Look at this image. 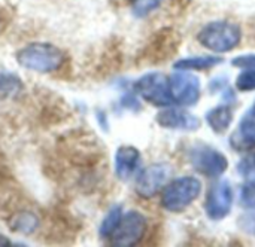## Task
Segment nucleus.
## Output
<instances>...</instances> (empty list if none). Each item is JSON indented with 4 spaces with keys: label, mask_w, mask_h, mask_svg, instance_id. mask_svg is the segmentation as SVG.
<instances>
[{
    "label": "nucleus",
    "mask_w": 255,
    "mask_h": 247,
    "mask_svg": "<svg viewBox=\"0 0 255 247\" xmlns=\"http://www.w3.org/2000/svg\"><path fill=\"white\" fill-rule=\"evenodd\" d=\"M134 91L139 97L155 107H167L175 103L169 78L163 73L152 72L140 76L134 83Z\"/></svg>",
    "instance_id": "39448f33"
},
{
    "label": "nucleus",
    "mask_w": 255,
    "mask_h": 247,
    "mask_svg": "<svg viewBox=\"0 0 255 247\" xmlns=\"http://www.w3.org/2000/svg\"><path fill=\"white\" fill-rule=\"evenodd\" d=\"M123 206H114L108 213L106 216L103 218L102 224H100V228H99V234L102 239H111V236L114 234V231L117 230L121 218H123Z\"/></svg>",
    "instance_id": "f3484780"
},
{
    "label": "nucleus",
    "mask_w": 255,
    "mask_h": 247,
    "mask_svg": "<svg viewBox=\"0 0 255 247\" xmlns=\"http://www.w3.org/2000/svg\"><path fill=\"white\" fill-rule=\"evenodd\" d=\"M202 188V182L194 176L173 179L161 189V206L172 213L184 212L200 197Z\"/></svg>",
    "instance_id": "f03ea898"
},
{
    "label": "nucleus",
    "mask_w": 255,
    "mask_h": 247,
    "mask_svg": "<svg viewBox=\"0 0 255 247\" xmlns=\"http://www.w3.org/2000/svg\"><path fill=\"white\" fill-rule=\"evenodd\" d=\"M155 122L158 127L173 131H197L202 125L196 115L179 107H167L160 110L155 115Z\"/></svg>",
    "instance_id": "9d476101"
},
{
    "label": "nucleus",
    "mask_w": 255,
    "mask_h": 247,
    "mask_svg": "<svg viewBox=\"0 0 255 247\" xmlns=\"http://www.w3.org/2000/svg\"><path fill=\"white\" fill-rule=\"evenodd\" d=\"M140 151L131 145H123L115 152V174L120 180H128L139 168Z\"/></svg>",
    "instance_id": "f8f14e48"
},
{
    "label": "nucleus",
    "mask_w": 255,
    "mask_h": 247,
    "mask_svg": "<svg viewBox=\"0 0 255 247\" xmlns=\"http://www.w3.org/2000/svg\"><path fill=\"white\" fill-rule=\"evenodd\" d=\"M238 173L245 177V179H251L255 177V152L244 157L239 164H238Z\"/></svg>",
    "instance_id": "aec40b11"
},
{
    "label": "nucleus",
    "mask_w": 255,
    "mask_h": 247,
    "mask_svg": "<svg viewBox=\"0 0 255 247\" xmlns=\"http://www.w3.org/2000/svg\"><path fill=\"white\" fill-rule=\"evenodd\" d=\"M232 66L238 69H247L255 73V54H244L232 60Z\"/></svg>",
    "instance_id": "412c9836"
},
{
    "label": "nucleus",
    "mask_w": 255,
    "mask_h": 247,
    "mask_svg": "<svg viewBox=\"0 0 255 247\" xmlns=\"http://www.w3.org/2000/svg\"><path fill=\"white\" fill-rule=\"evenodd\" d=\"M63 51L51 43L36 42L24 46L16 54V61L27 70L37 73L55 72L63 63Z\"/></svg>",
    "instance_id": "7ed1b4c3"
},
{
    "label": "nucleus",
    "mask_w": 255,
    "mask_h": 247,
    "mask_svg": "<svg viewBox=\"0 0 255 247\" xmlns=\"http://www.w3.org/2000/svg\"><path fill=\"white\" fill-rule=\"evenodd\" d=\"M172 167L166 163H154L143 170L139 171L136 182H134V191L140 198H152L155 197L166 185L170 177Z\"/></svg>",
    "instance_id": "0eeeda50"
},
{
    "label": "nucleus",
    "mask_w": 255,
    "mask_h": 247,
    "mask_svg": "<svg viewBox=\"0 0 255 247\" xmlns=\"http://www.w3.org/2000/svg\"><path fill=\"white\" fill-rule=\"evenodd\" d=\"M170 89L173 95V101L182 107L196 106L202 95V85L199 76L193 75L191 72L176 70L169 78Z\"/></svg>",
    "instance_id": "6e6552de"
},
{
    "label": "nucleus",
    "mask_w": 255,
    "mask_h": 247,
    "mask_svg": "<svg viewBox=\"0 0 255 247\" xmlns=\"http://www.w3.org/2000/svg\"><path fill=\"white\" fill-rule=\"evenodd\" d=\"M233 188L229 180L215 182L205 198V213L211 221H223L232 213L233 207Z\"/></svg>",
    "instance_id": "1a4fd4ad"
},
{
    "label": "nucleus",
    "mask_w": 255,
    "mask_h": 247,
    "mask_svg": "<svg viewBox=\"0 0 255 247\" xmlns=\"http://www.w3.org/2000/svg\"><path fill=\"white\" fill-rule=\"evenodd\" d=\"M39 227V219L34 213L30 212H21L15 215L10 221V228L15 233H22V234H31L36 231Z\"/></svg>",
    "instance_id": "2eb2a0df"
},
{
    "label": "nucleus",
    "mask_w": 255,
    "mask_h": 247,
    "mask_svg": "<svg viewBox=\"0 0 255 247\" xmlns=\"http://www.w3.org/2000/svg\"><path fill=\"white\" fill-rule=\"evenodd\" d=\"M241 203L244 207L255 210V177L248 179V182L241 189Z\"/></svg>",
    "instance_id": "6ab92c4d"
},
{
    "label": "nucleus",
    "mask_w": 255,
    "mask_h": 247,
    "mask_svg": "<svg viewBox=\"0 0 255 247\" xmlns=\"http://www.w3.org/2000/svg\"><path fill=\"white\" fill-rule=\"evenodd\" d=\"M230 146L238 152H250L255 149V103L232 133Z\"/></svg>",
    "instance_id": "9b49d317"
},
{
    "label": "nucleus",
    "mask_w": 255,
    "mask_h": 247,
    "mask_svg": "<svg viewBox=\"0 0 255 247\" xmlns=\"http://www.w3.org/2000/svg\"><path fill=\"white\" fill-rule=\"evenodd\" d=\"M163 0H131V12L136 18H145L160 7Z\"/></svg>",
    "instance_id": "a211bd4d"
},
{
    "label": "nucleus",
    "mask_w": 255,
    "mask_h": 247,
    "mask_svg": "<svg viewBox=\"0 0 255 247\" xmlns=\"http://www.w3.org/2000/svg\"><path fill=\"white\" fill-rule=\"evenodd\" d=\"M146 218L137 210H130L123 215L117 230L111 236L112 245L118 247L134 246L142 242L146 234Z\"/></svg>",
    "instance_id": "423d86ee"
},
{
    "label": "nucleus",
    "mask_w": 255,
    "mask_h": 247,
    "mask_svg": "<svg viewBox=\"0 0 255 247\" xmlns=\"http://www.w3.org/2000/svg\"><path fill=\"white\" fill-rule=\"evenodd\" d=\"M242 28L232 21H212L205 24L197 33V42L214 54H227L239 46Z\"/></svg>",
    "instance_id": "f257e3e1"
},
{
    "label": "nucleus",
    "mask_w": 255,
    "mask_h": 247,
    "mask_svg": "<svg viewBox=\"0 0 255 247\" xmlns=\"http://www.w3.org/2000/svg\"><path fill=\"white\" fill-rule=\"evenodd\" d=\"M121 103H123V106L124 107H127V109H140V104H139V101H137V98L134 97V95H124L123 97V100H121Z\"/></svg>",
    "instance_id": "4be33fe9"
},
{
    "label": "nucleus",
    "mask_w": 255,
    "mask_h": 247,
    "mask_svg": "<svg viewBox=\"0 0 255 247\" xmlns=\"http://www.w3.org/2000/svg\"><path fill=\"white\" fill-rule=\"evenodd\" d=\"M22 81L15 75L9 72H1L0 73V95L4 98L9 97H16L22 91Z\"/></svg>",
    "instance_id": "dca6fc26"
},
{
    "label": "nucleus",
    "mask_w": 255,
    "mask_h": 247,
    "mask_svg": "<svg viewBox=\"0 0 255 247\" xmlns=\"http://www.w3.org/2000/svg\"><path fill=\"white\" fill-rule=\"evenodd\" d=\"M188 160L196 171L209 179L221 177L229 168L227 157L211 145H194L188 151Z\"/></svg>",
    "instance_id": "20e7f679"
},
{
    "label": "nucleus",
    "mask_w": 255,
    "mask_h": 247,
    "mask_svg": "<svg viewBox=\"0 0 255 247\" xmlns=\"http://www.w3.org/2000/svg\"><path fill=\"white\" fill-rule=\"evenodd\" d=\"M233 116L235 115H233L232 106L229 103H223V104H218V106L212 107L211 110H208L205 115V119H206L209 128L215 134H224L232 127Z\"/></svg>",
    "instance_id": "ddd939ff"
},
{
    "label": "nucleus",
    "mask_w": 255,
    "mask_h": 247,
    "mask_svg": "<svg viewBox=\"0 0 255 247\" xmlns=\"http://www.w3.org/2000/svg\"><path fill=\"white\" fill-rule=\"evenodd\" d=\"M223 63L221 57L217 55H197V57H188L178 60L173 64L175 70H185V72H202V70H211L212 67Z\"/></svg>",
    "instance_id": "4468645a"
}]
</instances>
